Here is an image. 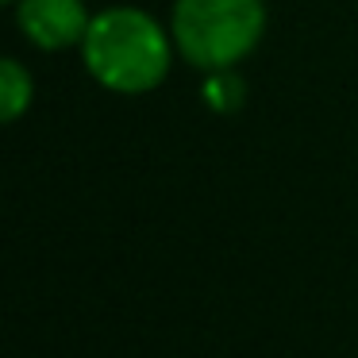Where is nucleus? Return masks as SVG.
Here are the masks:
<instances>
[{"mask_svg":"<svg viewBox=\"0 0 358 358\" xmlns=\"http://www.w3.org/2000/svg\"><path fill=\"white\" fill-rule=\"evenodd\" d=\"M81 66L101 89L116 96L155 93L178 58L170 24H158L139 4H112L93 12L85 39H81Z\"/></svg>","mask_w":358,"mask_h":358,"instance_id":"f257e3e1","label":"nucleus"},{"mask_svg":"<svg viewBox=\"0 0 358 358\" xmlns=\"http://www.w3.org/2000/svg\"><path fill=\"white\" fill-rule=\"evenodd\" d=\"M266 0H173L170 35L193 70H235L266 35Z\"/></svg>","mask_w":358,"mask_h":358,"instance_id":"f03ea898","label":"nucleus"},{"mask_svg":"<svg viewBox=\"0 0 358 358\" xmlns=\"http://www.w3.org/2000/svg\"><path fill=\"white\" fill-rule=\"evenodd\" d=\"M16 27L35 50L58 55V50H81L93 12L85 0H16Z\"/></svg>","mask_w":358,"mask_h":358,"instance_id":"7ed1b4c3","label":"nucleus"},{"mask_svg":"<svg viewBox=\"0 0 358 358\" xmlns=\"http://www.w3.org/2000/svg\"><path fill=\"white\" fill-rule=\"evenodd\" d=\"M35 101V81L20 58H4L0 62V120L16 124Z\"/></svg>","mask_w":358,"mask_h":358,"instance_id":"20e7f679","label":"nucleus"},{"mask_svg":"<svg viewBox=\"0 0 358 358\" xmlns=\"http://www.w3.org/2000/svg\"><path fill=\"white\" fill-rule=\"evenodd\" d=\"M201 101L208 104L212 112L220 116H231L247 104V81L239 78L235 70H216V73H204L201 81Z\"/></svg>","mask_w":358,"mask_h":358,"instance_id":"39448f33","label":"nucleus"},{"mask_svg":"<svg viewBox=\"0 0 358 358\" xmlns=\"http://www.w3.org/2000/svg\"><path fill=\"white\" fill-rule=\"evenodd\" d=\"M4 4H16V0H4Z\"/></svg>","mask_w":358,"mask_h":358,"instance_id":"423d86ee","label":"nucleus"}]
</instances>
